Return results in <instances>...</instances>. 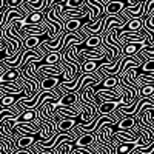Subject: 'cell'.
Returning a JSON list of instances; mask_svg holds the SVG:
<instances>
[{
	"label": "cell",
	"mask_w": 154,
	"mask_h": 154,
	"mask_svg": "<svg viewBox=\"0 0 154 154\" xmlns=\"http://www.w3.org/2000/svg\"><path fill=\"white\" fill-rule=\"evenodd\" d=\"M94 143H97V136L94 133H86V134H82L74 142V148H85V149H91L93 151V145Z\"/></svg>",
	"instance_id": "obj_1"
},
{
	"label": "cell",
	"mask_w": 154,
	"mask_h": 154,
	"mask_svg": "<svg viewBox=\"0 0 154 154\" xmlns=\"http://www.w3.org/2000/svg\"><path fill=\"white\" fill-rule=\"evenodd\" d=\"M136 126H137V120H136L134 117H130V116H123V117L120 119V122H119L117 125H114V130L130 133V131L134 130ZM130 134H131V133H130Z\"/></svg>",
	"instance_id": "obj_2"
},
{
	"label": "cell",
	"mask_w": 154,
	"mask_h": 154,
	"mask_svg": "<svg viewBox=\"0 0 154 154\" xmlns=\"http://www.w3.org/2000/svg\"><path fill=\"white\" fill-rule=\"evenodd\" d=\"M62 77H45V79L42 80L40 83V88L42 91L46 93V91H56V89L59 88V85L62 83Z\"/></svg>",
	"instance_id": "obj_3"
},
{
	"label": "cell",
	"mask_w": 154,
	"mask_h": 154,
	"mask_svg": "<svg viewBox=\"0 0 154 154\" xmlns=\"http://www.w3.org/2000/svg\"><path fill=\"white\" fill-rule=\"evenodd\" d=\"M20 71L19 69H9L3 75H0V83H11V82H19L20 80Z\"/></svg>",
	"instance_id": "obj_4"
},
{
	"label": "cell",
	"mask_w": 154,
	"mask_h": 154,
	"mask_svg": "<svg viewBox=\"0 0 154 154\" xmlns=\"http://www.w3.org/2000/svg\"><path fill=\"white\" fill-rule=\"evenodd\" d=\"M43 42L45 40H42V37H28L25 42V49H38Z\"/></svg>",
	"instance_id": "obj_5"
},
{
	"label": "cell",
	"mask_w": 154,
	"mask_h": 154,
	"mask_svg": "<svg viewBox=\"0 0 154 154\" xmlns=\"http://www.w3.org/2000/svg\"><path fill=\"white\" fill-rule=\"evenodd\" d=\"M100 65L102 63H99V62H85L82 65V72L83 74H94L99 71Z\"/></svg>",
	"instance_id": "obj_6"
},
{
	"label": "cell",
	"mask_w": 154,
	"mask_h": 154,
	"mask_svg": "<svg viewBox=\"0 0 154 154\" xmlns=\"http://www.w3.org/2000/svg\"><path fill=\"white\" fill-rule=\"evenodd\" d=\"M86 0H68L63 3V9H85Z\"/></svg>",
	"instance_id": "obj_7"
},
{
	"label": "cell",
	"mask_w": 154,
	"mask_h": 154,
	"mask_svg": "<svg viewBox=\"0 0 154 154\" xmlns=\"http://www.w3.org/2000/svg\"><path fill=\"white\" fill-rule=\"evenodd\" d=\"M40 154H54V151H42Z\"/></svg>",
	"instance_id": "obj_8"
}]
</instances>
